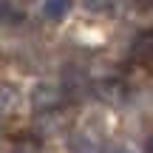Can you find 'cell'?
<instances>
[{
	"mask_svg": "<svg viewBox=\"0 0 153 153\" xmlns=\"http://www.w3.org/2000/svg\"><path fill=\"white\" fill-rule=\"evenodd\" d=\"M17 17H20V11H17L9 0H0V23H11V20H17Z\"/></svg>",
	"mask_w": 153,
	"mask_h": 153,
	"instance_id": "obj_4",
	"label": "cell"
},
{
	"mask_svg": "<svg viewBox=\"0 0 153 153\" xmlns=\"http://www.w3.org/2000/svg\"><path fill=\"white\" fill-rule=\"evenodd\" d=\"M71 9V0H43V17L48 20H62Z\"/></svg>",
	"mask_w": 153,
	"mask_h": 153,
	"instance_id": "obj_2",
	"label": "cell"
},
{
	"mask_svg": "<svg viewBox=\"0 0 153 153\" xmlns=\"http://www.w3.org/2000/svg\"><path fill=\"white\" fill-rule=\"evenodd\" d=\"M150 45H153V37H150V31H139L136 34V40H133V60L136 62H142V65H148L150 62Z\"/></svg>",
	"mask_w": 153,
	"mask_h": 153,
	"instance_id": "obj_1",
	"label": "cell"
},
{
	"mask_svg": "<svg viewBox=\"0 0 153 153\" xmlns=\"http://www.w3.org/2000/svg\"><path fill=\"white\" fill-rule=\"evenodd\" d=\"M131 3H133V6H139V9H148L150 0H131Z\"/></svg>",
	"mask_w": 153,
	"mask_h": 153,
	"instance_id": "obj_6",
	"label": "cell"
},
{
	"mask_svg": "<svg viewBox=\"0 0 153 153\" xmlns=\"http://www.w3.org/2000/svg\"><path fill=\"white\" fill-rule=\"evenodd\" d=\"M43 99H45V102H57V99H60V94H57V91H54L51 85H40L37 91H34V102L40 105Z\"/></svg>",
	"mask_w": 153,
	"mask_h": 153,
	"instance_id": "obj_3",
	"label": "cell"
},
{
	"mask_svg": "<svg viewBox=\"0 0 153 153\" xmlns=\"http://www.w3.org/2000/svg\"><path fill=\"white\" fill-rule=\"evenodd\" d=\"M111 6H114V0H85V9H91V11H108Z\"/></svg>",
	"mask_w": 153,
	"mask_h": 153,
	"instance_id": "obj_5",
	"label": "cell"
}]
</instances>
